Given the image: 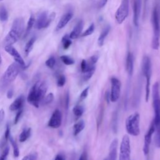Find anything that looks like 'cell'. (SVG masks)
<instances>
[{"instance_id":"obj_35","label":"cell","mask_w":160,"mask_h":160,"mask_svg":"<svg viewBox=\"0 0 160 160\" xmlns=\"http://www.w3.org/2000/svg\"><path fill=\"white\" fill-rule=\"evenodd\" d=\"M46 66H48L49 68H53L56 64V59L54 56H51L49 58H48L46 62H45Z\"/></svg>"},{"instance_id":"obj_41","label":"cell","mask_w":160,"mask_h":160,"mask_svg":"<svg viewBox=\"0 0 160 160\" xmlns=\"http://www.w3.org/2000/svg\"><path fill=\"white\" fill-rule=\"evenodd\" d=\"M22 109H19V111H18V112L16 113V115L15 116V119H14V123L16 124L18 123V122L19 121L20 118H21V116L22 114Z\"/></svg>"},{"instance_id":"obj_4","label":"cell","mask_w":160,"mask_h":160,"mask_svg":"<svg viewBox=\"0 0 160 160\" xmlns=\"http://www.w3.org/2000/svg\"><path fill=\"white\" fill-rule=\"evenodd\" d=\"M151 24L153 28V37L151 47L154 50H158L160 45V17L157 7L155 6L151 14Z\"/></svg>"},{"instance_id":"obj_10","label":"cell","mask_w":160,"mask_h":160,"mask_svg":"<svg viewBox=\"0 0 160 160\" xmlns=\"http://www.w3.org/2000/svg\"><path fill=\"white\" fill-rule=\"evenodd\" d=\"M129 1L121 0L119 7L115 12V19L118 24H122L129 14Z\"/></svg>"},{"instance_id":"obj_26","label":"cell","mask_w":160,"mask_h":160,"mask_svg":"<svg viewBox=\"0 0 160 160\" xmlns=\"http://www.w3.org/2000/svg\"><path fill=\"white\" fill-rule=\"evenodd\" d=\"M72 112L76 118H79L82 116L84 112V108L81 105L78 104L73 108Z\"/></svg>"},{"instance_id":"obj_36","label":"cell","mask_w":160,"mask_h":160,"mask_svg":"<svg viewBox=\"0 0 160 160\" xmlns=\"http://www.w3.org/2000/svg\"><path fill=\"white\" fill-rule=\"evenodd\" d=\"M89 86H88L81 92L80 94V98H79L80 101H83L87 98L89 92Z\"/></svg>"},{"instance_id":"obj_5","label":"cell","mask_w":160,"mask_h":160,"mask_svg":"<svg viewBox=\"0 0 160 160\" xmlns=\"http://www.w3.org/2000/svg\"><path fill=\"white\" fill-rule=\"evenodd\" d=\"M142 72L146 79L145 86V101L148 102L150 94V84L152 75L151 61L149 56H144L142 61Z\"/></svg>"},{"instance_id":"obj_48","label":"cell","mask_w":160,"mask_h":160,"mask_svg":"<svg viewBox=\"0 0 160 160\" xmlns=\"http://www.w3.org/2000/svg\"><path fill=\"white\" fill-rule=\"evenodd\" d=\"M1 62H2V58H1V56L0 54V64H1Z\"/></svg>"},{"instance_id":"obj_49","label":"cell","mask_w":160,"mask_h":160,"mask_svg":"<svg viewBox=\"0 0 160 160\" xmlns=\"http://www.w3.org/2000/svg\"><path fill=\"white\" fill-rule=\"evenodd\" d=\"M104 160H107V159H104Z\"/></svg>"},{"instance_id":"obj_38","label":"cell","mask_w":160,"mask_h":160,"mask_svg":"<svg viewBox=\"0 0 160 160\" xmlns=\"http://www.w3.org/2000/svg\"><path fill=\"white\" fill-rule=\"evenodd\" d=\"M9 148L8 146L6 147L4 149L1 155L0 156V160H5L6 159V157L8 156V155L9 154Z\"/></svg>"},{"instance_id":"obj_27","label":"cell","mask_w":160,"mask_h":160,"mask_svg":"<svg viewBox=\"0 0 160 160\" xmlns=\"http://www.w3.org/2000/svg\"><path fill=\"white\" fill-rule=\"evenodd\" d=\"M9 139L10 141V142L12 146V149H13V154H14V157L16 158H18L19 155V148H18V144L16 142V141L14 140L13 138L11 136V135L10 134L9 137Z\"/></svg>"},{"instance_id":"obj_8","label":"cell","mask_w":160,"mask_h":160,"mask_svg":"<svg viewBox=\"0 0 160 160\" xmlns=\"http://www.w3.org/2000/svg\"><path fill=\"white\" fill-rule=\"evenodd\" d=\"M20 70V65L17 62H13L10 64L2 76V82L8 84L13 81L18 76Z\"/></svg>"},{"instance_id":"obj_25","label":"cell","mask_w":160,"mask_h":160,"mask_svg":"<svg viewBox=\"0 0 160 160\" xmlns=\"http://www.w3.org/2000/svg\"><path fill=\"white\" fill-rule=\"evenodd\" d=\"M31 129L30 128L23 129L19 135V141L21 142H23L26 141L31 136Z\"/></svg>"},{"instance_id":"obj_44","label":"cell","mask_w":160,"mask_h":160,"mask_svg":"<svg viewBox=\"0 0 160 160\" xmlns=\"http://www.w3.org/2000/svg\"><path fill=\"white\" fill-rule=\"evenodd\" d=\"M5 117V112L3 109H1L0 110V124H1V122H2V121L4 120Z\"/></svg>"},{"instance_id":"obj_40","label":"cell","mask_w":160,"mask_h":160,"mask_svg":"<svg viewBox=\"0 0 160 160\" xmlns=\"http://www.w3.org/2000/svg\"><path fill=\"white\" fill-rule=\"evenodd\" d=\"M36 158H37L36 154H30L25 156L22 159V160H36Z\"/></svg>"},{"instance_id":"obj_20","label":"cell","mask_w":160,"mask_h":160,"mask_svg":"<svg viewBox=\"0 0 160 160\" xmlns=\"http://www.w3.org/2000/svg\"><path fill=\"white\" fill-rule=\"evenodd\" d=\"M24 102V97L23 96H19L10 105L9 109L12 111H14L21 109L23 106Z\"/></svg>"},{"instance_id":"obj_7","label":"cell","mask_w":160,"mask_h":160,"mask_svg":"<svg viewBox=\"0 0 160 160\" xmlns=\"http://www.w3.org/2000/svg\"><path fill=\"white\" fill-rule=\"evenodd\" d=\"M56 17V13L52 12L48 14V11H43L38 17L36 22V28L41 29L48 27Z\"/></svg>"},{"instance_id":"obj_34","label":"cell","mask_w":160,"mask_h":160,"mask_svg":"<svg viewBox=\"0 0 160 160\" xmlns=\"http://www.w3.org/2000/svg\"><path fill=\"white\" fill-rule=\"evenodd\" d=\"M66 77L63 74H59L57 79V85L58 87H62L66 83Z\"/></svg>"},{"instance_id":"obj_37","label":"cell","mask_w":160,"mask_h":160,"mask_svg":"<svg viewBox=\"0 0 160 160\" xmlns=\"http://www.w3.org/2000/svg\"><path fill=\"white\" fill-rule=\"evenodd\" d=\"M10 129H9V125L8 124H7V126H6V130H5V132H4V142H2L3 143V144L2 145H4L6 142H6L7 141V140L9 139V136H10Z\"/></svg>"},{"instance_id":"obj_3","label":"cell","mask_w":160,"mask_h":160,"mask_svg":"<svg viewBox=\"0 0 160 160\" xmlns=\"http://www.w3.org/2000/svg\"><path fill=\"white\" fill-rule=\"evenodd\" d=\"M24 28V22L22 18L15 19L12 27L4 39L6 45H12L16 42L21 36Z\"/></svg>"},{"instance_id":"obj_1","label":"cell","mask_w":160,"mask_h":160,"mask_svg":"<svg viewBox=\"0 0 160 160\" xmlns=\"http://www.w3.org/2000/svg\"><path fill=\"white\" fill-rule=\"evenodd\" d=\"M152 106L154 111V118L152 121L154 125L155 144L160 148V94L159 83L156 82L152 86Z\"/></svg>"},{"instance_id":"obj_46","label":"cell","mask_w":160,"mask_h":160,"mask_svg":"<svg viewBox=\"0 0 160 160\" xmlns=\"http://www.w3.org/2000/svg\"><path fill=\"white\" fill-rule=\"evenodd\" d=\"M54 160H65V158L62 154H59L56 156Z\"/></svg>"},{"instance_id":"obj_16","label":"cell","mask_w":160,"mask_h":160,"mask_svg":"<svg viewBox=\"0 0 160 160\" xmlns=\"http://www.w3.org/2000/svg\"><path fill=\"white\" fill-rule=\"evenodd\" d=\"M126 69L129 77L132 76L134 71V57L131 52L129 51L126 59Z\"/></svg>"},{"instance_id":"obj_6","label":"cell","mask_w":160,"mask_h":160,"mask_svg":"<svg viewBox=\"0 0 160 160\" xmlns=\"http://www.w3.org/2000/svg\"><path fill=\"white\" fill-rule=\"evenodd\" d=\"M126 130L128 134L132 136H138L140 134V115L136 112L129 115L125 122Z\"/></svg>"},{"instance_id":"obj_14","label":"cell","mask_w":160,"mask_h":160,"mask_svg":"<svg viewBox=\"0 0 160 160\" xmlns=\"http://www.w3.org/2000/svg\"><path fill=\"white\" fill-rule=\"evenodd\" d=\"M62 122V114L59 109H56L52 112L49 121L48 126L52 128H58L61 125Z\"/></svg>"},{"instance_id":"obj_43","label":"cell","mask_w":160,"mask_h":160,"mask_svg":"<svg viewBox=\"0 0 160 160\" xmlns=\"http://www.w3.org/2000/svg\"><path fill=\"white\" fill-rule=\"evenodd\" d=\"M78 160H88V156L86 151H84L82 152V153L81 154Z\"/></svg>"},{"instance_id":"obj_50","label":"cell","mask_w":160,"mask_h":160,"mask_svg":"<svg viewBox=\"0 0 160 160\" xmlns=\"http://www.w3.org/2000/svg\"><path fill=\"white\" fill-rule=\"evenodd\" d=\"M0 1H2V0H0Z\"/></svg>"},{"instance_id":"obj_19","label":"cell","mask_w":160,"mask_h":160,"mask_svg":"<svg viewBox=\"0 0 160 160\" xmlns=\"http://www.w3.org/2000/svg\"><path fill=\"white\" fill-rule=\"evenodd\" d=\"M83 29V21L82 20H79L77 24L74 27L73 29L69 35L71 39H77L81 34L82 30Z\"/></svg>"},{"instance_id":"obj_22","label":"cell","mask_w":160,"mask_h":160,"mask_svg":"<svg viewBox=\"0 0 160 160\" xmlns=\"http://www.w3.org/2000/svg\"><path fill=\"white\" fill-rule=\"evenodd\" d=\"M85 128V122L84 120H80L73 126V134L78 136Z\"/></svg>"},{"instance_id":"obj_47","label":"cell","mask_w":160,"mask_h":160,"mask_svg":"<svg viewBox=\"0 0 160 160\" xmlns=\"http://www.w3.org/2000/svg\"><path fill=\"white\" fill-rule=\"evenodd\" d=\"M68 104H69V94H67L66 96V108L68 109Z\"/></svg>"},{"instance_id":"obj_32","label":"cell","mask_w":160,"mask_h":160,"mask_svg":"<svg viewBox=\"0 0 160 160\" xmlns=\"http://www.w3.org/2000/svg\"><path fill=\"white\" fill-rule=\"evenodd\" d=\"M94 28H95V27H94V23H91V25L89 26V28H88V29H86L84 31V32H83L81 34V36H82V37H86V36H88L91 35V34L93 33V32H94Z\"/></svg>"},{"instance_id":"obj_39","label":"cell","mask_w":160,"mask_h":160,"mask_svg":"<svg viewBox=\"0 0 160 160\" xmlns=\"http://www.w3.org/2000/svg\"><path fill=\"white\" fill-rule=\"evenodd\" d=\"M98 56L93 55L89 58L88 62L91 65H95L96 63L98 62Z\"/></svg>"},{"instance_id":"obj_33","label":"cell","mask_w":160,"mask_h":160,"mask_svg":"<svg viewBox=\"0 0 160 160\" xmlns=\"http://www.w3.org/2000/svg\"><path fill=\"white\" fill-rule=\"evenodd\" d=\"M54 99V95L52 92L49 93L48 95L45 96L44 98L42 99V104H48L51 103Z\"/></svg>"},{"instance_id":"obj_30","label":"cell","mask_w":160,"mask_h":160,"mask_svg":"<svg viewBox=\"0 0 160 160\" xmlns=\"http://www.w3.org/2000/svg\"><path fill=\"white\" fill-rule=\"evenodd\" d=\"M8 19V12L4 6L0 7V20L2 22L6 21Z\"/></svg>"},{"instance_id":"obj_24","label":"cell","mask_w":160,"mask_h":160,"mask_svg":"<svg viewBox=\"0 0 160 160\" xmlns=\"http://www.w3.org/2000/svg\"><path fill=\"white\" fill-rule=\"evenodd\" d=\"M35 41H36V38L32 37L26 44V46L24 48V53L26 56H28L29 54L30 53V52L31 51Z\"/></svg>"},{"instance_id":"obj_28","label":"cell","mask_w":160,"mask_h":160,"mask_svg":"<svg viewBox=\"0 0 160 160\" xmlns=\"http://www.w3.org/2000/svg\"><path fill=\"white\" fill-rule=\"evenodd\" d=\"M62 44V47L64 49H68L72 44V41L71 40L68 34H65L61 39Z\"/></svg>"},{"instance_id":"obj_18","label":"cell","mask_w":160,"mask_h":160,"mask_svg":"<svg viewBox=\"0 0 160 160\" xmlns=\"http://www.w3.org/2000/svg\"><path fill=\"white\" fill-rule=\"evenodd\" d=\"M118 145V141L117 139H114L111 142L109 149V156L107 160H116L117 159V149Z\"/></svg>"},{"instance_id":"obj_9","label":"cell","mask_w":160,"mask_h":160,"mask_svg":"<svg viewBox=\"0 0 160 160\" xmlns=\"http://www.w3.org/2000/svg\"><path fill=\"white\" fill-rule=\"evenodd\" d=\"M131 145L130 139L128 135H124L121 140L119 148V160H130Z\"/></svg>"},{"instance_id":"obj_29","label":"cell","mask_w":160,"mask_h":160,"mask_svg":"<svg viewBox=\"0 0 160 160\" xmlns=\"http://www.w3.org/2000/svg\"><path fill=\"white\" fill-rule=\"evenodd\" d=\"M35 22H36V19H35L34 16L31 15V16L29 18V20L28 21V23H27V27H26V35H28L29 34V32H30V31L34 26Z\"/></svg>"},{"instance_id":"obj_12","label":"cell","mask_w":160,"mask_h":160,"mask_svg":"<svg viewBox=\"0 0 160 160\" xmlns=\"http://www.w3.org/2000/svg\"><path fill=\"white\" fill-rule=\"evenodd\" d=\"M154 125L153 122H152L148 131L146 133L144 136V145L142 148V151L144 154V156H148L150 149V145L152 141V136L154 133Z\"/></svg>"},{"instance_id":"obj_31","label":"cell","mask_w":160,"mask_h":160,"mask_svg":"<svg viewBox=\"0 0 160 160\" xmlns=\"http://www.w3.org/2000/svg\"><path fill=\"white\" fill-rule=\"evenodd\" d=\"M60 59L64 64L68 65V66L72 65L74 63V60L68 56H66V55L61 56L60 57Z\"/></svg>"},{"instance_id":"obj_23","label":"cell","mask_w":160,"mask_h":160,"mask_svg":"<svg viewBox=\"0 0 160 160\" xmlns=\"http://www.w3.org/2000/svg\"><path fill=\"white\" fill-rule=\"evenodd\" d=\"M96 70V65L90 66L85 72H82V79L84 81H89L94 74Z\"/></svg>"},{"instance_id":"obj_11","label":"cell","mask_w":160,"mask_h":160,"mask_svg":"<svg viewBox=\"0 0 160 160\" xmlns=\"http://www.w3.org/2000/svg\"><path fill=\"white\" fill-rule=\"evenodd\" d=\"M121 82L116 77L111 78V91H110V101L112 102H116L121 94Z\"/></svg>"},{"instance_id":"obj_17","label":"cell","mask_w":160,"mask_h":160,"mask_svg":"<svg viewBox=\"0 0 160 160\" xmlns=\"http://www.w3.org/2000/svg\"><path fill=\"white\" fill-rule=\"evenodd\" d=\"M73 16V14L71 12H68L65 13L62 16L61 18L59 21L58 22L57 26H56V31H59L63 28H64L67 24L70 21Z\"/></svg>"},{"instance_id":"obj_13","label":"cell","mask_w":160,"mask_h":160,"mask_svg":"<svg viewBox=\"0 0 160 160\" xmlns=\"http://www.w3.org/2000/svg\"><path fill=\"white\" fill-rule=\"evenodd\" d=\"M4 50L14 58L16 62L20 65V66L24 67L26 65L25 62L21 56L12 45H6L4 46Z\"/></svg>"},{"instance_id":"obj_45","label":"cell","mask_w":160,"mask_h":160,"mask_svg":"<svg viewBox=\"0 0 160 160\" xmlns=\"http://www.w3.org/2000/svg\"><path fill=\"white\" fill-rule=\"evenodd\" d=\"M12 96H13V89H9L7 92V98L8 99L12 98Z\"/></svg>"},{"instance_id":"obj_21","label":"cell","mask_w":160,"mask_h":160,"mask_svg":"<svg viewBox=\"0 0 160 160\" xmlns=\"http://www.w3.org/2000/svg\"><path fill=\"white\" fill-rule=\"evenodd\" d=\"M110 30H111V26L109 25H106L102 29V30L98 38V44L100 47L104 45L105 39L107 37V36L108 35Z\"/></svg>"},{"instance_id":"obj_2","label":"cell","mask_w":160,"mask_h":160,"mask_svg":"<svg viewBox=\"0 0 160 160\" xmlns=\"http://www.w3.org/2000/svg\"><path fill=\"white\" fill-rule=\"evenodd\" d=\"M48 90V85L46 82L37 81L29 90L27 101L36 108H39V105L44 98Z\"/></svg>"},{"instance_id":"obj_15","label":"cell","mask_w":160,"mask_h":160,"mask_svg":"<svg viewBox=\"0 0 160 160\" xmlns=\"http://www.w3.org/2000/svg\"><path fill=\"white\" fill-rule=\"evenodd\" d=\"M141 7L142 0H133V22L136 28L139 26Z\"/></svg>"},{"instance_id":"obj_42","label":"cell","mask_w":160,"mask_h":160,"mask_svg":"<svg viewBox=\"0 0 160 160\" xmlns=\"http://www.w3.org/2000/svg\"><path fill=\"white\" fill-rule=\"evenodd\" d=\"M108 0H99L98 2V8L99 9H101L102 8H103L106 4L107 3Z\"/></svg>"}]
</instances>
